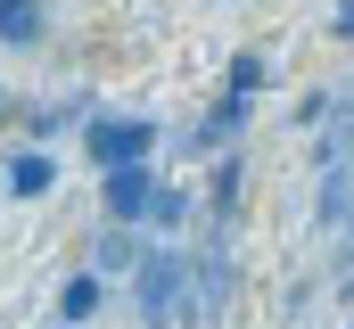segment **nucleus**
Segmentation results:
<instances>
[{"mask_svg":"<svg viewBox=\"0 0 354 329\" xmlns=\"http://www.w3.org/2000/svg\"><path fill=\"white\" fill-rule=\"evenodd\" d=\"M132 305H140V329H181V313H189V255L181 247H149L140 255Z\"/></svg>","mask_w":354,"mask_h":329,"instance_id":"obj_1","label":"nucleus"},{"mask_svg":"<svg viewBox=\"0 0 354 329\" xmlns=\"http://www.w3.org/2000/svg\"><path fill=\"white\" fill-rule=\"evenodd\" d=\"M83 157L99 164V173L149 164L157 157V124H149V115H99V124H83Z\"/></svg>","mask_w":354,"mask_h":329,"instance_id":"obj_2","label":"nucleus"},{"mask_svg":"<svg viewBox=\"0 0 354 329\" xmlns=\"http://www.w3.org/2000/svg\"><path fill=\"white\" fill-rule=\"evenodd\" d=\"M157 189H165V181H157L149 164H115V173H99V206H107V223H132V231L149 223Z\"/></svg>","mask_w":354,"mask_h":329,"instance_id":"obj_3","label":"nucleus"},{"mask_svg":"<svg viewBox=\"0 0 354 329\" xmlns=\"http://www.w3.org/2000/svg\"><path fill=\"white\" fill-rule=\"evenodd\" d=\"M0 189H8L17 206H33V198H50V189H58V157H50V149H17V157L0 164Z\"/></svg>","mask_w":354,"mask_h":329,"instance_id":"obj_4","label":"nucleus"},{"mask_svg":"<svg viewBox=\"0 0 354 329\" xmlns=\"http://www.w3.org/2000/svg\"><path fill=\"white\" fill-rule=\"evenodd\" d=\"M248 115H256V99H248V91H223V99H214V115L198 124V149H206V157H214V149H239Z\"/></svg>","mask_w":354,"mask_h":329,"instance_id":"obj_5","label":"nucleus"},{"mask_svg":"<svg viewBox=\"0 0 354 329\" xmlns=\"http://www.w3.org/2000/svg\"><path fill=\"white\" fill-rule=\"evenodd\" d=\"M41 33H50V8L41 0H0V41L8 50H33Z\"/></svg>","mask_w":354,"mask_h":329,"instance_id":"obj_6","label":"nucleus"},{"mask_svg":"<svg viewBox=\"0 0 354 329\" xmlns=\"http://www.w3.org/2000/svg\"><path fill=\"white\" fill-rule=\"evenodd\" d=\"M140 255H149V247L132 239V223H107L99 247H91V272H140Z\"/></svg>","mask_w":354,"mask_h":329,"instance_id":"obj_7","label":"nucleus"},{"mask_svg":"<svg viewBox=\"0 0 354 329\" xmlns=\"http://www.w3.org/2000/svg\"><path fill=\"white\" fill-rule=\"evenodd\" d=\"M346 214H354V164H322V206H313V223L338 231Z\"/></svg>","mask_w":354,"mask_h":329,"instance_id":"obj_8","label":"nucleus"},{"mask_svg":"<svg viewBox=\"0 0 354 329\" xmlns=\"http://www.w3.org/2000/svg\"><path fill=\"white\" fill-rule=\"evenodd\" d=\"M83 321H99V272H75L58 288V329H83Z\"/></svg>","mask_w":354,"mask_h":329,"instance_id":"obj_9","label":"nucleus"},{"mask_svg":"<svg viewBox=\"0 0 354 329\" xmlns=\"http://www.w3.org/2000/svg\"><path fill=\"white\" fill-rule=\"evenodd\" d=\"M239 181H248V164H239L231 149H223L214 181H206V214H214V223H231V214H239Z\"/></svg>","mask_w":354,"mask_h":329,"instance_id":"obj_10","label":"nucleus"},{"mask_svg":"<svg viewBox=\"0 0 354 329\" xmlns=\"http://www.w3.org/2000/svg\"><path fill=\"white\" fill-rule=\"evenodd\" d=\"M189 214H198V198H189V189H174V181H165V189H157V206H149V231H181Z\"/></svg>","mask_w":354,"mask_h":329,"instance_id":"obj_11","label":"nucleus"},{"mask_svg":"<svg viewBox=\"0 0 354 329\" xmlns=\"http://www.w3.org/2000/svg\"><path fill=\"white\" fill-rule=\"evenodd\" d=\"M313 157H322V164H346V157H354V91H346V115L322 132V149H313Z\"/></svg>","mask_w":354,"mask_h":329,"instance_id":"obj_12","label":"nucleus"},{"mask_svg":"<svg viewBox=\"0 0 354 329\" xmlns=\"http://www.w3.org/2000/svg\"><path fill=\"white\" fill-rule=\"evenodd\" d=\"M231 91H248V99L264 91V50H239V58H231Z\"/></svg>","mask_w":354,"mask_h":329,"instance_id":"obj_13","label":"nucleus"},{"mask_svg":"<svg viewBox=\"0 0 354 329\" xmlns=\"http://www.w3.org/2000/svg\"><path fill=\"white\" fill-rule=\"evenodd\" d=\"M330 107H338V99H330V91H305V99H297V124H322V115H330Z\"/></svg>","mask_w":354,"mask_h":329,"instance_id":"obj_14","label":"nucleus"},{"mask_svg":"<svg viewBox=\"0 0 354 329\" xmlns=\"http://www.w3.org/2000/svg\"><path fill=\"white\" fill-rule=\"evenodd\" d=\"M330 33H338V41H354V0H338V8H330Z\"/></svg>","mask_w":354,"mask_h":329,"instance_id":"obj_15","label":"nucleus"},{"mask_svg":"<svg viewBox=\"0 0 354 329\" xmlns=\"http://www.w3.org/2000/svg\"><path fill=\"white\" fill-rule=\"evenodd\" d=\"M8 115H17V99H8V91H0V124H8Z\"/></svg>","mask_w":354,"mask_h":329,"instance_id":"obj_16","label":"nucleus"}]
</instances>
